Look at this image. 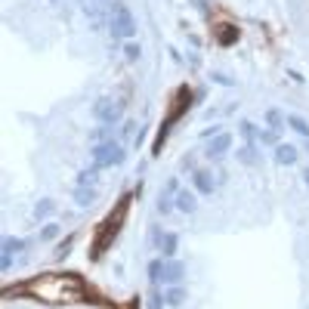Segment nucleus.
<instances>
[{
    "mask_svg": "<svg viewBox=\"0 0 309 309\" xmlns=\"http://www.w3.org/2000/svg\"><path fill=\"white\" fill-rule=\"evenodd\" d=\"M173 204H176V210H182V213H192V210L198 207V198L192 195V192H186V189H182V192H176Z\"/></svg>",
    "mask_w": 309,
    "mask_h": 309,
    "instance_id": "9b49d317",
    "label": "nucleus"
},
{
    "mask_svg": "<svg viewBox=\"0 0 309 309\" xmlns=\"http://www.w3.org/2000/svg\"><path fill=\"white\" fill-rule=\"evenodd\" d=\"M124 161V148L118 142H99L93 145V167H114V164H121Z\"/></svg>",
    "mask_w": 309,
    "mask_h": 309,
    "instance_id": "20e7f679",
    "label": "nucleus"
},
{
    "mask_svg": "<svg viewBox=\"0 0 309 309\" xmlns=\"http://www.w3.org/2000/svg\"><path fill=\"white\" fill-rule=\"evenodd\" d=\"M238 37H241V31L235 28V25H217V44L220 47H235L238 44Z\"/></svg>",
    "mask_w": 309,
    "mask_h": 309,
    "instance_id": "9d476101",
    "label": "nucleus"
},
{
    "mask_svg": "<svg viewBox=\"0 0 309 309\" xmlns=\"http://www.w3.org/2000/svg\"><path fill=\"white\" fill-rule=\"evenodd\" d=\"M192 7H198V13H207V10H210L207 0H192Z\"/></svg>",
    "mask_w": 309,
    "mask_h": 309,
    "instance_id": "72a5a7b5",
    "label": "nucleus"
},
{
    "mask_svg": "<svg viewBox=\"0 0 309 309\" xmlns=\"http://www.w3.org/2000/svg\"><path fill=\"white\" fill-rule=\"evenodd\" d=\"M148 282H151V288L164 285V260H151L148 263Z\"/></svg>",
    "mask_w": 309,
    "mask_h": 309,
    "instance_id": "dca6fc26",
    "label": "nucleus"
},
{
    "mask_svg": "<svg viewBox=\"0 0 309 309\" xmlns=\"http://www.w3.org/2000/svg\"><path fill=\"white\" fill-rule=\"evenodd\" d=\"M133 130H136V124H133V121H124V130H121V133H124V136H133Z\"/></svg>",
    "mask_w": 309,
    "mask_h": 309,
    "instance_id": "f704fd0d",
    "label": "nucleus"
},
{
    "mask_svg": "<svg viewBox=\"0 0 309 309\" xmlns=\"http://www.w3.org/2000/svg\"><path fill=\"white\" fill-rule=\"evenodd\" d=\"M0 266H4V272H7V269L13 266V254H4V260H0Z\"/></svg>",
    "mask_w": 309,
    "mask_h": 309,
    "instance_id": "c9c22d12",
    "label": "nucleus"
},
{
    "mask_svg": "<svg viewBox=\"0 0 309 309\" xmlns=\"http://www.w3.org/2000/svg\"><path fill=\"white\" fill-rule=\"evenodd\" d=\"M96 170H99V167L81 170V173H77V186H93V182H96Z\"/></svg>",
    "mask_w": 309,
    "mask_h": 309,
    "instance_id": "5701e85b",
    "label": "nucleus"
},
{
    "mask_svg": "<svg viewBox=\"0 0 309 309\" xmlns=\"http://www.w3.org/2000/svg\"><path fill=\"white\" fill-rule=\"evenodd\" d=\"M108 136H111V127H108V124H99V127L93 130V139H96V145H99V142H111Z\"/></svg>",
    "mask_w": 309,
    "mask_h": 309,
    "instance_id": "b1692460",
    "label": "nucleus"
},
{
    "mask_svg": "<svg viewBox=\"0 0 309 309\" xmlns=\"http://www.w3.org/2000/svg\"><path fill=\"white\" fill-rule=\"evenodd\" d=\"M182 279H186V263L176 257L164 260V285H182Z\"/></svg>",
    "mask_w": 309,
    "mask_h": 309,
    "instance_id": "0eeeda50",
    "label": "nucleus"
},
{
    "mask_svg": "<svg viewBox=\"0 0 309 309\" xmlns=\"http://www.w3.org/2000/svg\"><path fill=\"white\" fill-rule=\"evenodd\" d=\"M192 186H195L198 195H213V189H217V182H213V176L207 170H195V173H192Z\"/></svg>",
    "mask_w": 309,
    "mask_h": 309,
    "instance_id": "1a4fd4ad",
    "label": "nucleus"
},
{
    "mask_svg": "<svg viewBox=\"0 0 309 309\" xmlns=\"http://www.w3.org/2000/svg\"><path fill=\"white\" fill-rule=\"evenodd\" d=\"M238 161L248 164V167H257V164H260V154H257V145H254V142H248V145L238 148Z\"/></svg>",
    "mask_w": 309,
    "mask_h": 309,
    "instance_id": "2eb2a0df",
    "label": "nucleus"
},
{
    "mask_svg": "<svg viewBox=\"0 0 309 309\" xmlns=\"http://www.w3.org/2000/svg\"><path fill=\"white\" fill-rule=\"evenodd\" d=\"M164 306V294L158 291V288H151V294H148V309H161Z\"/></svg>",
    "mask_w": 309,
    "mask_h": 309,
    "instance_id": "393cba45",
    "label": "nucleus"
},
{
    "mask_svg": "<svg viewBox=\"0 0 309 309\" xmlns=\"http://www.w3.org/2000/svg\"><path fill=\"white\" fill-rule=\"evenodd\" d=\"M133 309H136V306H133Z\"/></svg>",
    "mask_w": 309,
    "mask_h": 309,
    "instance_id": "ea45409f",
    "label": "nucleus"
},
{
    "mask_svg": "<svg viewBox=\"0 0 309 309\" xmlns=\"http://www.w3.org/2000/svg\"><path fill=\"white\" fill-rule=\"evenodd\" d=\"M173 207H176V204H173V198H170L167 192L161 189V195H158V213H170Z\"/></svg>",
    "mask_w": 309,
    "mask_h": 309,
    "instance_id": "412c9836",
    "label": "nucleus"
},
{
    "mask_svg": "<svg viewBox=\"0 0 309 309\" xmlns=\"http://www.w3.org/2000/svg\"><path fill=\"white\" fill-rule=\"evenodd\" d=\"M50 4H56V0H50Z\"/></svg>",
    "mask_w": 309,
    "mask_h": 309,
    "instance_id": "58836bf2",
    "label": "nucleus"
},
{
    "mask_svg": "<svg viewBox=\"0 0 309 309\" xmlns=\"http://www.w3.org/2000/svg\"><path fill=\"white\" fill-rule=\"evenodd\" d=\"M260 142H263V145H279V130H275V127L260 130Z\"/></svg>",
    "mask_w": 309,
    "mask_h": 309,
    "instance_id": "4be33fe9",
    "label": "nucleus"
},
{
    "mask_svg": "<svg viewBox=\"0 0 309 309\" xmlns=\"http://www.w3.org/2000/svg\"><path fill=\"white\" fill-rule=\"evenodd\" d=\"M303 179H306V186H309V167H306V170H303Z\"/></svg>",
    "mask_w": 309,
    "mask_h": 309,
    "instance_id": "e433bc0d",
    "label": "nucleus"
},
{
    "mask_svg": "<svg viewBox=\"0 0 309 309\" xmlns=\"http://www.w3.org/2000/svg\"><path fill=\"white\" fill-rule=\"evenodd\" d=\"M210 77H213V81H217V84H223V87H232V84H235V81H232V77H229V74H220V71H213Z\"/></svg>",
    "mask_w": 309,
    "mask_h": 309,
    "instance_id": "2f4dec72",
    "label": "nucleus"
},
{
    "mask_svg": "<svg viewBox=\"0 0 309 309\" xmlns=\"http://www.w3.org/2000/svg\"><path fill=\"white\" fill-rule=\"evenodd\" d=\"M93 118L99 121V124H118L121 118H124V105L118 102V99H108V96H102L96 105H93Z\"/></svg>",
    "mask_w": 309,
    "mask_h": 309,
    "instance_id": "39448f33",
    "label": "nucleus"
},
{
    "mask_svg": "<svg viewBox=\"0 0 309 309\" xmlns=\"http://www.w3.org/2000/svg\"><path fill=\"white\" fill-rule=\"evenodd\" d=\"M22 251H25V238H13V235L4 238V254H13V257H16V254H22Z\"/></svg>",
    "mask_w": 309,
    "mask_h": 309,
    "instance_id": "aec40b11",
    "label": "nucleus"
},
{
    "mask_svg": "<svg viewBox=\"0 0 309 309\" xmlns=\"http://www.w3.org/2000/svg\"><path fill=\"white\" fill-rule=\"evenodd\" d=\"M130 198L133 195H124L121 198V204L114 207L99 226H96V235H93V244H90V260L96 263V260H102L105 254H108V248L118 241V235H121V226H124V220H127V210H130Z\"/></svg>",
    "mask_w": 309,
    "mask_h": 309,
    "instance_id": "f03ea898",
    "label": "nucleus"
},
{
    "mask_svg": "<svg viewBox=\"0 0 309 309\" xmlns=\"http://www.w3.org/2000/svg\"><path fill=\"white\" fill-rule=\"evenodd\" d=\"M139 53H142V50H139L136 44H127V47H124V56H127L130 62H136V59H139Z\"/></svg>",
    "mask_w": 309,
    "mask_h": 309,
    "instance_id": "7c9ffc66",
    "label": "nucleus"
},
{
    "mask_svg": "<svg viewBox=\"0 0 309 309\" xmlns=\"http://www.w3.org/2000/svg\"><path fill=\"white\" fill-rule=\"evenodd\" d=\"M241 136H244L248 142H254V139H260V133H257V127H254L251 121H241Z\"/></svg>",
    "mask_w": 309,
    "mask_h": 309,
    "instance_id": "bb28decb",
    "label": "nucleus"
},
{
    "mask_svg": "<svg viewBox=\"0 0 309 309\" xmlns=\"http://www.w3.org/2000/svg\"><path fill=\"white\" fill-rule=\"evenodd\" d=\"M189 105H192V90L189 87H179L176 93H173V102H170V111L164 114V121H161V130H158V136H154V145H151V151L158 154L161 151V145H164V139L170 136V130L179 124V118L189 111Z\"/></svg>",
    "mask_w": 309,
    "mask_h": 309,
    "instance_id": "7ed1b4c3",
    "label": "nucleus"
},
{
    "mask_svg": "<svg viewBox=\"0 0 309 309\" xmlns=\"http://www.w3.org/2000/svg\"><path fill=\"white\" fill-rule=\"evenodd\" d=\"M53 213H56V204H53L50 198L37 201V207H34V220H44V217H53Z\"/></svg>",
    "mask_w": 309,
    "mask_h": 309,
    "instance_id": "6ab92c4d",
    "label": "nucleus"
},
{
    "mask_svg": "<svg viewBox=\"0 0 309 309\" xmlns=\"http://www.w3.org/2000/svg\"><path fill=\"white\" fill-rule=\"evenodd\" d=\"M19 294H28L41 303H56V306H68V303H84L90 297V288L81 275H34L28 285L19 288Z\"/></svg>",
    "mask_w": 309,
    "mask_h": 309,
    "instance_id": "f257e3e1",
    "label": "nucleus"
},
{
    "mask_svg": "<svg viewBox=\"0 0 309 309\" xmlns=\"http://www.w3.org/2000/svg\"><path fill=\"white\" fill-rule=\"evenodd\" d=\"M306 151H309V139H306Z\"/></svg>",
    "mask_w": 309,
    "mask_h": 309,
    "instance_id": "4c0bfd02",
    "label": "nucleus"
},
{
    "mask_svg": "<svg viewBox=\"0 0 309 309\" xmlns=\"http://www.w3.org/2000/svg\"><path fill=\"white\" fill-rule=\"evenodd\" d=\"M229 148H232V136H229V133H217V136L210 139V145H207V158L217 161V158H223Z\"/></svg>",
    "mask_w": 309,
    "mask_h": 309,
    "instance_id": "6e6552de",
    "label": "nucleus"
},
{
    "mask_svg": "<svg viewBox=\"0 0 309 309\" xmlns=\"http://www.w3.org/2000/svg\"><path fill=\"white\" fill-rule=\"evenodd\" d=\"M275 161H279L282 167L294 164V161H297V148H294V145H288V142H279V145H275Z\"/></svg>",
    "mask_w": 309,
    "mask_h": 309,
    "instance_id": "f8f14e48",
    "label": "nucleus"
},
{
    "mask_svg": "<svg viewBox=\"0 0 309 309\" xmlns=\"http://www.w3.org/2000/svg\"><path fill=\"white\" fill-rule=\"evenodd\" d=\"M164 303H167V306H182V303H186V288H182V285H167Z\"/></svg>",
    "mask_w": 309,
    "mask_h": 309,
    "instance_id": "ddd939ff",
    "label": "nucleus"
},
{
    "mask_svg": "<svg viewBox=\"0 0 309 309\" xmlns=\"http://www.w3.org/2000/svg\"><path fill=\"white\" fill-rule=\"evenodd\" d=\"M68 251H71V235H68L65 241H59V248H56V260H65Z\"/></svg>",
    "mask_w": 309,
    "mask_h": 309,
    "instance_id": "c85d7f7f",
    "label": "nucleus"
},
{
    "mask_svg": "<svg viewBox=\"0 0 309 309\" xmlns=\"http://www.w3.org/2000/svg\"><path fill=\"white\" fill-rule=\"evenodd\" d=\"M266 121H269V127H275V130H279V127H282V111L269 108V111H266Z\"/></svg>",
    "mask_w": 309,
    "mask_h": 309,
    "instance_id": "cd10ccee",
    "label": "nucleus"
},
{
    "mask_svg": "<svg viewBox=\"0 0 309 309\" xmlns=\"http://www.w3.org/2000/svg\"><path fill=\"white\" fill-rule=\"evenodd\" d=\"M176 248H179V238L173 235V232H167L164 241H161V254H164V260H170V257L176 254Z\"/></svg>",
    "mask_w": 309,
    "mask_h": 309,
    "instance_id": "a211bd4d",
    "label": "nucleus"
},
{
    "mask_svg": "<svg viewBox=\"0 0 309 309\" xmlns=\"http://www.w3.org/2000/svg\"><path fill=\"white\" fill-rule=\"evenodd\" d=\"M161 241H164L161 229H158V226H151V232H148V244H158V248H161Z\"/></svg>",
    "mask_w": 309,
    "mask_h": 309,
    "instance_id": "c756f323",
    "label": "nucleus"
},
{
    "mask_svg": "<svg viewBox=\"0 0 309 309\" xmlns=\"http://www.w3.org/2000/svg\"><path fill=\"white\" fill-rule=\"evenodd\" d=\"M74 201L81 204V207H90V204L96 201V189H93V186H77V189H74Z\"/></svg>",
    "mask_w": 309,
    "mask_h": 309,
    "instance_id": "4468645a",
    "label": "nucleus"
},
{
    "mask_svg": "<svg viewBox=\"0 0 309 309\" xmlns=\"http://www.w3.org/2000/svg\"><path fill=\"white\" fill-rule=\"evenodd\" d=\"M56 235H59V223H47V226L41 229V238H44V241H53Z\"/></svg>",
    "mask_w": 309,
    "mask_h": 309,
    "instance_id": "a878e982",
    "label": "nucleus"
},
{
    "mask_svg": "<svg viewBox=\"0 0 309 309\" xmlns=\"http://www.w3.org/2000/svg\"><path fill=\"white\" fill-rule=\"evenodd\" d=\"M111 34L114 37H133L136 34V22H133V16H130V10L124 7V4H114L111 7Z\"/></svg>",
    "mask_w": 309,
    "mask_h": 309,
    "instance_id": "423d86ee",
    "label": "nucleus"
},
{
    "mask_svg": "<svg viewBox=\"0 0 309 309\" xmlns=\"http://www.w3.org/2000/svg\"><path fill=\"white\" fill-rule=\"evenodd\" d=\"M164 192H167V195H176V192H179V182H176V179H167Z\"/></svg>",
    "mask_w": 309,
    "mask_h": 309,
    "instance_id": "473e14b6",
    "label": "nucleus"
},
{
    "mask_svg": "<svg viewBox=\"0 0 309 309\" xmlns=\"http://www.w3.org/2000/svg\"><path fill=\"white\" fill-rule=\"evenodd\" d=\"M288 127H291V130H297L300 136H306V139H309V121H306V118H300V114H288Z\"/></svg>",
    "mask_w": 309,
    "mask_h": 309,
    "instance_id": "f3484780",
    "label": "nucleus"
}]
</instances>
